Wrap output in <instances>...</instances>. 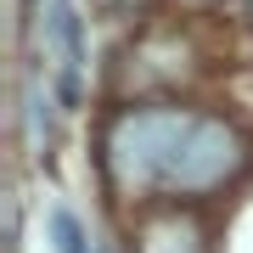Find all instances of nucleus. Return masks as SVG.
I'll return each instance as SVG.
<instances>
[{
    "label": "nucleus",
    "mask_w": 253,
    "mask_h": 253,
    "mask_svg": "<svg viewBox=\"0 0 253 253\" xmlns=\"http://www.w3.org/2000/svg\"><path fill=\"white\" fill-rule=\"evenodd\" d=\"M197 113L191 107H124L101 135V169L124 197H163V174H169L174 152L186 146Z\"/></svg>",
    "instance_id": "nucleus-1"
},
{
    "label": "nucleus",
    "mask_w": 253,
    "mask_h": 253,
    "mask_svg": "<svg viewBox=\"0 0 253 253\" xmlns=\"http://www.w3.org/2000/svg\"><path fill=\"white\" fill-rule=\"evenodd\" d=\"M248 169V141L231 118L219 113H197L186 146L174 152L169 174H163V197H208V191L231 186Z\"/></svg>",
    "instance_id": "nucleus-2"
},
{
    "label": "nucleus",
    "mask_w": 253,
    "mask_h": 253,
    "mask_svg": "<svg viewBox=\"0 0 253 253\" xmlns=\"http://www.w3.org/2000/svg\"><path fill=\"white\" fill-rule=\"evenodd\" d=\"M141 253H208L203 225L186 219V214H152L141 225Z\"/></svg>",
    "instance_id": "nucleus-3"
},
{
    "label": "nucleus",
    "mask_w": 253,
    "mask_h": 253,
    "mask_svg": "<svg viewBox=\"0 0 253 253\" xmlns=\"http://www.w3.org/2000/svg\"><path fill=\"white\" fill-rule=\"evenodd\" d=\"M23 118H28V146H34L40 158H51V141H56V113H51V96L40 90V79H28L23 90Z\"/></svg>",
    "instance_id": "nucleus-4"
},
{
    "label": "nucleus",
    "mask_w": 253,
    "mask_h": 253,
    "mask_svg": "<svg viewBox=\"0 0 253 253\" xmlns=\"http://www.w3.org/2000/svg\"><path fill=\"white\" fill-rule=\"evenodd\" d=\"M51 242H56V253H96L90 236H84V225L68 214V208H51Z\"/></svg>",
    "instance_id": "nucleus-5"
},
{
    "label": "nucleus",
    "mask_w": 253,
    "mask_h": 253,
    "mask_svg": "<svg viewBox=\"0 0 253 253\" xmlns=\"http://www.w3.org/2000/svg\"><path fill=\"white\" fill-rule=\"evenodd\" d=\"M242 17H248V23H253V0H242Z\"/></svg>",
    "instance_id": "nucleus-6"
}]
</instances>
